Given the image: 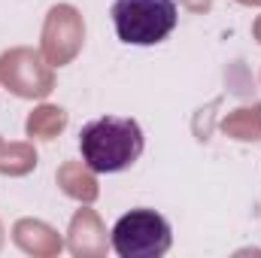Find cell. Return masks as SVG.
Wrapping results in <instances>:
<instances>
[{
  "instance_id": "1",
  "label": "cell",
  "mask_w": 261,
  "mask_h": 258,
  "mask_svg": "<svg viewBox=\"0 0 261 258\" xmlns=\"http://www.w3.org/2000/svg\"><path fill=\"white\" fill-rule=\"evenodd\" d=\"M146 137L137 119L128 116H100L79 131L82 161L94 173H122L143 155Z\"/></svg>"
},
{
  "instance_id": "2",
  "label": "cell",
  "mask_w": 261,
  "mask_h": 258,
  "mask_svg": "<svg viewBox=\"0 0 261 258\" xmlns=\"http://www.w3.org/2000/svg\"><path fill=\"white\" fill-rule=\"evenodd\" d=\"M179 12L173 0H116L113 28L128 46H158L176 31Z\"/></svg>"
},
{
  "instance_id": "3",
  "label": "cell",
  "mask_w": 261,
  "mask_h": 258,
  "mask_svg": "<svg viewBox=\"0 0 261 258\" xmlns=\"http://www.w3.org/2000/svg\"><path fill=\"white\" fill-rule=\"evenodd\" d=\"M173 246L170 222L149 207L125 213L110 231V249L119 258H161Z\"/></svg>"
},
{
  "instance_id": "4",
  "label": "cell",
  "mask_w": 261,
  "mask_h": 258,
  "mask_svg": "<svg viewBox=\"0 0 261 258\" xmlns=\"http://www.w3.org/2000/svg\"><path fill=\"white\" fill-rule=\"evenodd\" d=\"M0 85L21 100H46L55 91V67L40 49L15 46L0 55Z\"/></svg>"
},
{
  "instance_id": "5",
  "label": "cell",
  "mask_w": 261,
  "mask_h": 258,
  "mask_svg": "<svg viewBox=\"0 0 261 258\" xmlns=\"http://www.w3.org/2000/svg\"><path fill=\"white\" fill-rule=\"evenodd\" d=\"M85 46V18L73 3H55L40 31V52L52 67H67Z\"/></svg>"
},
{
  "instance_id": "6",
  "label": "cell",
  "mask_w": 261,
  "mask_h": 258,
  "mask_svg": "<svg viewBox=\"0 0 261 258\" xmlns=\"http://www.w3.org/2000/svg\"><path fill=\"white\" fill-rule=\"evenodd\" d=\"M67 252L76 258H103L110 249V231L91 203H82L67 228Z\"/></svg>"
},
{
  "instance_id": "7",
  "label": "cell",
  "mask_w": 261,
  "mask_h": 258,
  "mask_svg": "<svg viewBox=\"0 0 261 258\" xmlns=\"http://www.w3.org/2000/svg\"><path fill=\"white\" fill-rule=\"evenodd\" d=\"M12 243L24 255H34V258H58L67 249L58 228H52L49 222L34 219V216H24V219H18L12 225Z\"/></svg>"
},
{
  "instance_id": "8",
  "label": "cell",
  "mask_w": 261,
  "mask_h": 258,
  "mask_svg": "<svg viewBox=\"0 0 261 258\" xmlns=\"http://www.w3.org/2000/svg\"><path fill=\"white\" fill-rule=\"evenodd\" d=\"M58 179V189L79 200V203H94L100 197V186H97V173L85 164V161H64L55 173Z\"/></svg>"
},
{
  "instance_id": "9",
  "label": "cell",
  "mask_w": 261,
  "mask_h": 258,
  "mask_svg": "<svg viewBox=\"0 0 261 258\" xmlns=\"http://www.w3.org/2000/svg\"><path fill=\"white\" fill-rule=\"evenodd\" d=\"M219 128L225 131L231 140H240V143H261V104H246V107H237L231 110Z\"/></svg>"
},
{
  "instance_id": "10",
  "label": "cell",
  "mask_w": 261,
  "mask_h": 258,
  "mask_svg": "<svg viewBox=\"0 0 261 258\" xmlns=\"http://www.w3.org/2000/svg\"><path fill=\"white\" fill-rule=\"evenodd\" d=\"M64 128H67V110L55 107V104H40L24 122V134L31 140H46V143L55 140L58 134H64Z\"/></svg>"
},
{
  "instance_id": "11",
  "label": "cell",
  "mask_w": 261,
  "mask_h": 258,
  "mask_svg": "<svg viewBox=\"0 0 261 258\" xmlns=\"http://www.w3.org/2000/svg\"><path fill=\"white\" fill-rule=\"evenodd\" d=\"M37 167V149L34 143H9L0 137V173L3 176H28Z\"/></svg>"
},
{
  "instance_id": "12",
  "label": "cell",
  "mask_w": 261,
  "mask_h": 258,
  "mask_svg": "<svg viewBox=\"0 0 261 258\" xmlns=\"http://www.w3.org/2000/svg\"><path fill=\"white\" fill-rule=\"evenodd\" d=\"M182 6H186L189 12H210L213 0H182Z\"/></svg>"
},
{
  "instance_id": "13",
  "label": "cell",
  "mask_w": 261,
  "mask_h": 258,
  "mask_svg": "<svg viewBox=\"0 0 261 258\" xmlns=\"http://www.w3.org/2000/svg\"><path fill=\"white\" fill-rule=\"evenodd\" d=\"M252 37H255V40L261 43V15L255 18V24H252Z\"/></svg>"
},
{
  "instance_id": "14",
  "label": "cell",
  "mask_w": 261,
  "mask_h": 258,
  "mask_svg": "<svg viewBox=\"0 0 261 258\" xmlns=\"http://www.w3.org/2000/svg\"><path fill=\"white\" fill-rule=\"evenodd\" d=\"M240 6H261V0H237Z\"/></svg>"
},
{
  "instance_id": "15",
  "label": "cell",
  "mask_w": 261,
  "mask_h": 258,
  "mask_svg": "<svg viewBox=\"0 0 261 258\" xmlns=\"http://www.w3.org/2000/svg\"><path fill=\"white\" fill-rule=\"evenodd\" d=\"M3 243H6V231H3V222H0V252H3Z\"/></svg>"
}]
</instances>
